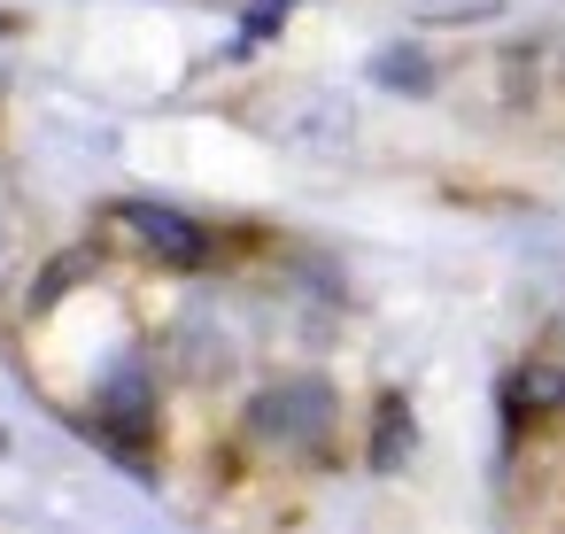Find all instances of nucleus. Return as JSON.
I'll return each mask as SVG.
<instances>
[{
  "mask_svg": "<svg viewBox=\"0 0 565 534\" xmlns=\"http://www.w3.org/2000/svg\"><path fill=\"white\" fill-rule=\"evenodd\" d=\"M117 217H125V233H140V241H148V256H163V264H202V256H210V233H202L194 217H179V210L125 202Z\"/></svg>",
  "mask_w": 565,
  "mask_h": 534,
  "instance_id": "f03ea898",
  "label": "nucleus"
},
{
  "mask_svg": "<svg viewBox=\"0 0 565 534\" xmlns=\"http://www.w3.org/2000/svg\"><path fill=\"white\" fill-rule=\"evenodd\" d=\"M403 457V403L387 395V410H380V464H395Z\"/></svg>",
  "mask_w": 565,
  "mask_h": 534,
  "instance_id": "7ed1b4c3",
  "label": "nucleus"
},
{
  "mask_svg": "<svg viewBox=\"0 0 565 534\" xmlns=\"http://www.w3.org/2000/svg\"><path fill=\"white\" fill-rule=\"evenodd\" d=\"M248 426L279 449H318L333 434V395H326V380H287L248 410Z\"/></svg>",
  "mask_w": 565,
  "mask_h": 534,
  "instance_id": "f257e3e1",
  "label": "nucleus"
}]
</instances>
